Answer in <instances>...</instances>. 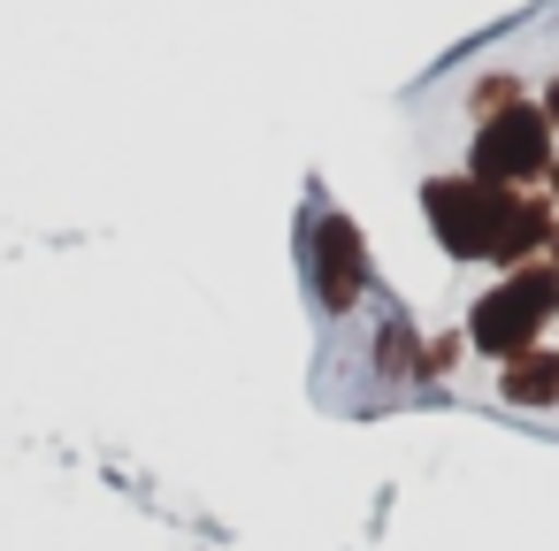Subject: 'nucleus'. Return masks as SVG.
Returning a JSON list of instances; mask_svg holds the SVG:
<instances>
[{
    "label": "nucleus",
    "mask_w": 559,
    "mask_h": 551,
    "mask_svg": "<svg viewBox=\"0 0 559 551\" xmlns=\"http://www.w3.org/2000/svg\"><path fill=\"white\" fill-rule=\"evenodd\" d=\"M551 184H559V161H551Z\"/></svg>",
    "instance_id": "0eeeda50"
},
{
    "label": "nucleus",
    "mask_w": 559,
    "mask_h": 551,
    "mask_svg": "<svg viewBox=\"0 0 559 551\" xmlns=\"http://www.w3.org/2000/svg\"><path fill=\"white\" fill-rule=\"evenodd\" d=\"M551 314H559V276H551V268H506V284H490V291L475 299L467 337H475L483 352L513 360V352H528V337H536Z\"/></svg>",
    "instance_id": "f03ea898"
},
{
    "label": "nucleus",
    "mask_w": 559,
    "mask_h": 551,
    "mask_svg": "<svg viewBox=\"0 0 559 551\" xmlns=\"http://www.w3.org/2000/svg\"><path fill=\"white\" fill-rule=\"evenodd\" d=\"M307 261H314V291H322L330 314H345V307L368 291V245H360V230H353L345 215H314Z\"/></svg>",
    "instance_id": "20e7f679"
},
{
    "label": "nucleus",
    "mask_w": 559,
    "mask_h": 551,
    "mask_svg": "<svg viewBox=\"0 0 559 551\" xmlns=\"http://www.w3.org/2000/svg\"><path fill=\"white\" fill-rule=\"evenodd\" d=\"M513 207L521 200L506 184H483V177H429L421 184V215H429V230L452 261H498Z\"/></svg>",
    "instance_id": "f257e3e1"
},
{
    "label": "nucleus",
    "mask_w": 559,
    "mask_h": 551,
    "mask_svg": "<svg viewBox=\"0 0 559 551\" xmlns=\"http://www.w3.org/2000/svg\"><path fill=\"white\" fill-rule=\"evenodd\" d=\"M498 391L513 406H551L559 398V352H513L506 375H498Z\"/></svg>",
    "instance_id": "39448f33"
},
{
    "label": "nucleus",
    "mask_w": 559,
    "mask_h": 551,
    "mask_svg": "<svg viewBox=\"0 0 559 551\" xmlns=\"http://www.w3.org/2000/svg\"><path fill=\"white\" fill-rule=\"evenodd\" d=\"M544 123H559V77H551V93H544Z\"/></svg>",
    "instance_id": "423d86ee"
},
{
    "label": "nucleus",
    "mask_w": 559,
    "mask_h": 551,
    "mask_svg": "<svg viewBox=\"0 0 559 551\" xmlns=\"http://www.w3.org/2000/svg\"><path fill=\"white\" fill-rule=\"evenodd\" d=\"M551 245H559V230H551ZM551 276H559V268H551Z\"/></svg>",
    "instance_id": "6e6552de"
},
{
    "label": "nucleus",
    "mask_w": 559,
    "mask_h": 551,
    "mask_svg": "<svg viewBox=\"0 0 559 551\" xmlns=\"http://www.w3.org/2000/svg\"><path fill=\"white\" fill-rule=\"evenodd\" d=\"M551 169V123L544 108H506L475 131V177L483 184H521V177H544Z\"/></svg>",
    "instance_id": "7ed1b4c3"
}]
</instances>
